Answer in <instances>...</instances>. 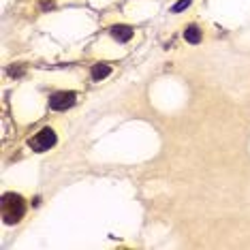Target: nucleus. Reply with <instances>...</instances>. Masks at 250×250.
I'll return each mask as SVG.
<instances>
[{"label":"nucleus","mask_w":250,"mask_h":250,"mask_svg":"<svg viewBox=\"0 0 250 250\" xmlns=\"http://www.w3.org/2000/svg\"><path fill=\"white\" fill-rule=\"evenodd\" d=\"M26 214V201L15 192L2 195V218L7 225H15L24 218Z\"/></svg>","instance_id":"nucleus-1"},{"label":"nucleus","mask_w":250,"mask_h":250,"mask_svg":"<svg viewBox=\"0 0 250 250\" xmlns=\"http://www.w3.org/2000/svg\"><path fill=\"white\" fill-rule=\"evenodd\" d=\"M54 144H56V133L52 128H43L41 133H37L35 137L28 141V146H30L35 152H45V150H49Z\"/></svg>","instance_id":"nucleus-2"},{"label":"nucleus","mask_w":250,"mask_h":250,"mask_svg":"<svg viewBox=\"0 0 250 250\" xmlns=\"http://www.w3.org/2000/svg\"><path fill=\"white\" fill-rule=\"evenodd\" d=\"M75 101H77L75 92H56V94H52V99H49V109L64 111L75 105Z\"/></svg>","instance_id":"nucleus-3"},{"label":"nucleus","mask_w":250,"mask_h":250,"mask_svg":"<svg viewBox=\"0 0 250 250\" xmlns=\"http://www.w3.org/2000/svg\"><path fill=\"white\" fill-rule=\"evenodd\" d=\"M109 32H111V37L120 43H126V41L133 39V28L130 26H111Z\"/></svg>","instance_id":"nucleus-4"},{"label":"nucleus","mask_w":250,"mask_h":250,"mask_svg":"<svg viewBox=\"0 0 250 250\" xmlns=\"http://www.w3.org/2000/svg\"><path fill=\"white\" fill-rule=\"evenodd\" d=\"M109 73H111V66L105 64V62H99V64L92 66V73H90V75H92L94 82H101V79H105Z\"/></svg>","instance_id":"nucleus-5"},{"label":"nucleus","mask_w":250,"mask_h":250,"mask_svg":"<svg viewBox=\"0 0 250 250\" xmlns=\"http://www.w3.org/2000/svg\"><path fill=\"white\" fill-rule=\"evenodd\" d=\"M184 39H186V43L197 45L199 41H201V30H199V28H197L195 24L186 26V30H184Z\"/></svg>","instance_id":"nucleus-6"},{"label":"nucleus","mask_w":250,"mask_h":250,"mask_svg":"<svg viewBox=\"0 0 250 250\" xmlns=\"http://www.w3.org/2000/svg\"><path fill=\"white\" fill-rule=\"evenodd\" d=\"M186 7H190V0H180V2H175L171 7V13H180V11H184Z\"/></svg>","instance_id":"nucleus-7"},{"label":"nucleus","mask_w":250,"mask_h":250,"mask_svg":"<svg viewBox=\"0 0 250 250\" xmlns=\"http://www.w3.org/2000/svg\"><path fill=\"white\" fill-rule=\"evenodd\" d=\"M9 73H11L13 77H21V75H24V66H11Z\"/></svg>","instance_id":"nucleus-8"}]
</instances>
